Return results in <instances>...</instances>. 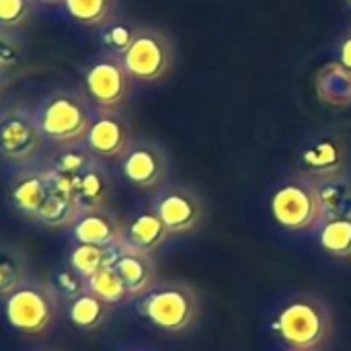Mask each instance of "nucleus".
I'll return each mask as SVG.
<instances>
[{
    "label": "nucleus",
    "instance_id": "nucleus-1",
    "mask_svg": "<svg viewBox=\"0 0 351 351\" xmlns=\"http://www.w3.org/2000/svg\"><path fill=\"white\" fill-rule=\"evenodd\" d=\"M33 115L45 142L58 148L78 146L84 144L93 123L95 107L82 90L60 88L49 93L33 109Z\"/></svg>",
    "mask_w": 351,
    "mask_h": 351
},
{
    "label": "nucleus",
    "instance_id": "nucleus-2",
    "mask_svg": "<svg viewBox=\"0 0 351 351\" xmlns=\"http://www.w3.org/2000/svg\"><path fill=\"white\" fill-rule=\"evenodd\" d=\"M331 313L315 296H294L282 304L274 329L280 339L298 351H317L331 335Z\"/></svg>",
    "mask_w": 351,
    "mask_h": 351
},
{
    "label": "nucleus",
    "instance_id": "nucleus-3",
    "mask_svg": "<svg viewBox=\"0 0 351 351\" xmlns=\"http://www.w3.org/2000/svg\"><path fill=\"white\" fill-rule=\"evenodd\" d=\"M140 313L156 329L171 335H181L199 319V298L187 284L165 282L156 284L142 296Z\"/></svg>",
    "mask_w": 351,
    "mask_h": 351
},
{
    "label": "nucleus",
    "instance_id": "nucleus-4",
    "mask_svg": "<svg viewBox=\"0 0 351 351\" xmlns=\"http://www.w3.org/2000/svg\"><path fill=\"white\" fill-rule=\"evenodd\" d=\"M6 323L29 337H39L49 331L58 319V294L51 284L27 280L12 294L4 296Z\"/></svg>",
    "mask_w": 351,
    "mask_h": 351
},
{
    "label": "nucleus",
    "instance_id": "nucleus-5",
    "mask_svg": "<svg viewBox=\"0 0 351 351\" xmlns=\"http://www.w3.org/2000/svg\"><path fill=\"white\" fill-rule=\"evenodd\" d=\"M269 208L274 220L290 232L319 230L325 222L317 185L302 175L284 181L274 191Z\"/></svg>",
    "mask_w": 351,
    "mask_h": 351
},
{
    "label": "nucleus",
    "instance_id": "nucleus-6",
    "mask_svg": "<svg viewBox=\"0 0 351 351\" xmlns=\"http://www.w3.org/2000/svg\"><path fill=\"white\" fill-rule=\"evenodd\" d=\"M132 84L121 60L109 53L90 60L82 70V93L95 109L119 111L132 95Z\"/></svg>",
    "mask_w": 351,
    "mask_h": 351
},
{
    "label": "nucleus",
    "instance_id": "nucleus-7",
    "mask_svg": "<svg viewBox=\"0 0 351 351\" xmlns=\"http://www.w3.org/2000/svg\"><path fill=\"white\" fill-rule=\"evenodd\" d=\"M128 74L138 82H158L173 66V45L165 33L152 27H138L130 49L121 58Z\"/></svg>",
    "mask_w": 351,
    "mask_h": 351
},
{
    "label": "nucleus",
    "instance_id": "nucleus-8",
    "mask_svg": "<svg viewBox=\"0 0 351 351\" xmlns=\"http://www.w3.org/2000/svg\"><path fill=\"white\" fill-rule=\"evenodd\" d=\"M45 138L35 121L33 111L25 107H8L0 117V148L6 162L16 167L35 165L43 152Z\"/></svg>",
    "mask_w": 351,
    "mask_h": 351
},
{
    "label": "nucleus",
    "instance_id": "nucleus-9",
    "mask_svg": "<svg viewBox=\"0 0 351 351\" xmlns=\"http://www.w3.org/2000/svg\"><path fill=\"white\" fill-rule=\"evenodd\" d=\"M150 208L156 212L171 234H189L197 230L204 222L202 199L197 197V193L181 185L160 187L154 193Z\"/></svg>",
    "mask_w": 351,
    "mask_h": 351
},
{
    "label": "nucleus",
    "instance_id": "nucleus-10",
    "mask_svg": "<svg viewBox=\"0 0 351 351\" xmlns=\"http://www.w3.org/2000/svg\"><path fill=\"white\" fill-rule=\"evenodd\" d=\"M119 169L125 181L138 189H158L169 173L167 152L150 140H134L128 152L119 158Z\"/></svg>",
    "mask_w": 351,
    "mask_h": 351
},
{
    "label": "nucleus",
    "instance_id": "nucleus-11",
    "mask_svg": "<svg viewBox=\"0 0 351 351\" xmlns=\"http://www.w3.org/2000/svg\"><path fill=\"white\" fill-rule=\"evenodd\" d=\"M132 134L128 121L119 111L95 109L93 123L84 138V146L99 160H119L132 146Z\"/></svg>",
    "mask_w": 351,
    "mask_h": 351
},
{
    "label": "nucleus",
    "instance_id": "nucleus-12",
    "mask_svg": "<svg viewBox=\"0 0 351 351\" xmlns=\"http://www.w3.org/2000/svg\"><path fill=\"white\" fill-rule=\"evenodd\" d=\"M51 191H53L51 177L43 165L21 167V171H16L8 181L10 206L23 216H27L29 220H35L39 208L45 204Z\"/></svg>",
    "mask_w": 351,
    "mask_h": 351
},
{
    "label": "nucleus",
    "instance_id": "nucleus-13",
    "mask_svg": "<svg viewBox=\"0 0 351 351\" xmlns=\"http://www.w3.org/2000/svg\"><path fill=\"white\" fill-rule=\"evenodd\" d=\"M76 243L97 247H119L125 241V224L107 208L80 212L70 226Z\"/></svg>",
    "mask_w": 351,
    "mask_h": 351
},
{
    "label": "nucleus",
    "instance_id": "nucleus-14",
    "mask_svg": "<svg viewBox=\"0 0 351 351\" xmlns=\"http://www.w3.org/2000/svg\"><path fill=\"white\" fill-rule=\"evenodd\" d=\"M343 173H346V148L333 136L315 140L300 154V175L311 181H319Z\"/></svg>",
    "mask_w": 351,
    "mask_h": 351
},
{
    "label": "nucleus",
    "instance_id": "nucleus-15",
    "mask_svg": "<svg viewBox=\"0 0 351 351\" xmlns=\"http://www.w3.org/2000/svg\"><path fill=\"white\" fill-rule=\"evenodd\" d=\"M117 251L119 257L113 267L125 282L132 298L148 294L156 286V265L152 261V255L132 249L125 241L117 247Z\"/></svg>",
    "mask_w": 351,
    "mask_h": 351
},
{
    "label": "nucleus",
    "instance_id": "nucleus-16",
    "mask_svg": "<svg viewBox=\"0 0 351 351\" xmlns=\"http://www.w3.org/2000/svg\"><path fill=\"white\" fill-rule=\"evenodd\" d=\"M169 237L171 232L167 230V226L162 224V220L156 216L152 208L138 212L125 224V243L132 249L146 255H152L158 247H162Z\"/></svg>",
    "mask_w": 351,
    "mask_h": 351
},
{
    "label": "nucleus",
    "instance_id": "nucleus-17",
    "mask_svg": "<svg viewBox=\"0 0 351 351\" xmlns=\"http://www.w3.org/2000/svg\"><path fill=\"white\" fill-rule=\"evenodd\" d=\"M315 185L325 212V220L351 218V179L346 173L319 179L315 181Z\"/></svg>",
    "mask_w": 351,
    "mask_h": 351
},
{
    "label": "nucleus",
    "instance_id": "nucleus-18",
    "mask_svg": "<svg viewBox=\"0 0 351 351\" xmlns=\"http://www.w3.org/2000/svg\"><path fill=\"white\" fill-rule=\"evenodd\" d=\"M317 95L323 103L333 107L351 105V70L339 62L327 64L317 74Z\"/></svg>",
    "mask_w": 351,
    "mask_h": 351
},
{
    "label": "nucleus",
    "instance_id": "nucleus-19",
    "mask_svg": "<svg viewBox=\"0 0 351 351\" xmlns=\"http://www.w3.org/2000/svg\"><path fill=\"white\" fill-rule=\"evenodd\" d=\"M119 257L117 247H97V245H82L76 243L70 251L68 265L78 271L84 280H90L101 269L113 267Z\"/></svg>",
    "mask_w": 351,
    "mask_h": 351
},
{
    "label": "nucleus",
    "instance_id": "nucleus-20",
    "mask_svg": "<svg viewBox=\"0 0 351 351\" xmlns=\"http://www.w3.org/2000/svg\"><path fill=\"white\" fill-rule=\"evenodd\" d=\"M109 311H111V306L90 292H84L82 296L68 302V319L80 331L99 329L107 321Z\"/></svg>",
    "mask_w": 351,
    "mask_h": 351
},
{
    "label": "nucleus",
    "instance_id": "nucleus-21",
    "mask_svg": "<svg viewBox=\"0 0 351 351\" xmlns=\"http://www.w3.org/2000/svg\"><path fill=\"white\" fill-rule=\"evenodd\" d=\"M78 216H80V208L70 197L53 189L49 197L45 199V204L39 208L33 222L47 226V228H66V226H72Z\"/></svg>",
    "mask_w": 351,
    "mask_h": 351
},
{
    "label": "nucleus",
    "instance_id": "nucleus-22",
    "mask_svg": "<svg viewBox=\"0 0 351 351\" xmlns=\"http://www.w3.org/2000/svg\"><path fill=\"white\" fill-rule=\"evenodd\" d=\"M66 14L84 27H103L115 19V0H64Z\"/></svg>",
    "mask_w": 351,
    "mask_h": 351
},
{
    "label": "nucleus",
    "instance_id": "nucleus-23",
    "mask_svg": "<svg viewBox=\"0 0 351 351\" xmlns=\"http://www.w3.org/2000/svg\"><path fill=\"white\" fill-rule=\"evenodd\" d=\"M86 284H88V292L95 294L97 298H101L103 302H107L109 306L123 304L132 298L125 282L121 280V276L117 274L115 267L101 269L90 280H86Z\"/></svg>",
    "mask_w": 351,
    "mask_h": 351
},
{
    "label": "nucleus",
    "instance_id": "nucleus-24",
    "mask_svg": "<svg viewBox=\"0 0 351 351\" xmlns=\"http://www.w3.org/2000/svg\"><path fill=\"white\" fill-rule=\"evenodd\" d=\"M319 243L321 247L341 259L351 257V218H331L325 220L319 228Z\"/></svg>",
    "mask_w": 351,
    "mask_h": 351
},
{
    "label": "nucleus",
    "instance_id": "nucleus-25",
    "mask_svg": "<svg viewBox=\"0 0 351 351\" xmlns=\"http://www.w3.org/2000/svg\"><path fill=\"white\" fill-rule=\"evenodd\" d=\"M29 280L27 276V263L19 249L4 247L2 259H0V296L12 294L16 288H21Z\"/></svg>",
    "mask_w": 351,
    "mask_h": 351
},
{
    "label": "nucleus",
    "instance_id": "nucleus-26",
    "mask_svg": "<svg viewBox=\"0 0 351 351\" xmlns=\"http://www.w3.org/2000/svg\"><path fill=\"white\" fill-rule=\"evenodd\" d=\"M136 25H130L128 21L121 19H111L107 25L101 27V43L105 47V53L121 60L136 37Z\"/></svg>",
    "mask_w": 351,
    "mask_h": 351
},
{
    "label": "nucleus",
    "instance_id": "nucleus-27",
    "mask_svg": "<svg viewBox=\"0 0 351 351\" xmlns=\"http://www.w3.org/2000/svg\"><path fill=\"white\" fill-rule=\"evenodd\" d=\"M49 284H51L53 292L58 294V298H66L68 302H72L74 298H78L84 292H88L86 280L78 271H74L70 265L60 269V271H56L53 278L49 280Z\"/></svg>",
    "mask_w": 351,
    "mask_h": 351
},
{
    "label": "nucleus",
    "instance_id": "nucleus-28",
    "mask_svg": "<svg viewBox=\"0 0 351 351\" xmlns=\"http://www.w3.org/2000/svg\"><path fill=\"white\" fill-rule=\"evenodd\" d=\"M35 10V0H0V23L4 29L21 27Z\"/></svg>",
    "mask_w": 351,
    "mask_h": 351
},
{
    "label": "nucleus",
    "instance_id": "nucleus-29",
    "mask_svg": "<svg viewBox=\"0 0 351 351\" xmlns=\"http://www.w3.org/2000/svg\"><path fill=\"white\" fill-rule=\"evenodd\" d=\"M10 41H8V35L6 31L2 33V47H0V62H2V70L10 68V66H16L19 62V51L16 49H10Z\"/></svg>",
    "mask_w": 351,
    "mask_h": 351
},
{
    "label": "nucleus",
    "instance_id": "nucleus-30",
    "mask_svg": "<svg viewBox=\"0 0 351 351\" xmlns=\"http://www.w3.org/2000/svg\"><path fill=\"white\" fill-rule=\"evenodd\" d=\"M337 62L351 70V29L341 37V41L337 45Z\"/></svg>",
    "mask_w": 351,
    "mask_h": 351
},
{
    "label": "nucleus",
    "instance_id": "nucleus-31",
    "mask_svg": "<svg viewBox=\"0 0 351 351\" xmlns=\"http://www.w3.org/2000/svg\"><path fill=\"white\" fill-rule=\"evenodd\" d=\"M35 2H41V4H60L64 0H35Z\"/></svg>",
    "mask_w": 351,
    "mask_h": 351
},
{
    "label": "nucleus",
    "instance_id": "nucleus-32",
    "mask_svg": "<svg viewBox=\"0 0 351 351\" xmlns=\"http://www.w3.org/2000/svg\"><path fill=\"white\" fill-rule=\"evenodd\" d=\"M346 4H348V6H350V8H351V0H346Z\"/></svg>",
    "mask_w": 351,
    "mask_h": 351
},
{
    "label": "nucleus",
    "instance_id": "nucleus-33",
    "mask_svg": "<svg viewBox=\"0 0 351 351\" xmlns=\"http://www.w3.org/2000/svg\"><path fill=\"white\" fill-rule=\"evenodd\" d=\"M128 351H142V350H128Z\"/></svg>",
    "mask_w": 351,
    "mask_h": 351
},
{
    "label": "nucleus",
    "instance_id": "nucleus-34",
    "mask_svg": "<svg viewBox=\"0 0 351 351\" xmlns=\"http://www.w3.org/2000/svg\"><path fill=\"white\" fill-rule=\"evenodd\" d=\"M290 351H298V350H290Z\"/></svg>",
    "mask_w": 351,
    "mask_h": 351
}]
</instances>
